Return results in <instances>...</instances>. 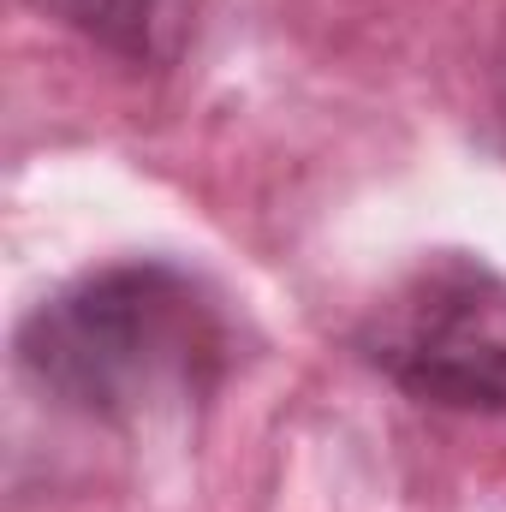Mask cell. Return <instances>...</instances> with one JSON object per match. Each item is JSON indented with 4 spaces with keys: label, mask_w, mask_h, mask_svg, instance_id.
<instances>
[{
    "label": "cell",
    "mask_w": 506,
    "mask_h": 512,
    "mask_svg": "<svg viewBox=\"0 0 506 512\" xmlns=\"http://www.w3.org/2000/svg\"><path fill=\"white\" fill-rule=\"evenodd\" d=\"M233 328L221 298L173 262H114L18 322V370L54 405L131 423L203 399L227 376Z\"/></svg>",
    "instance_id": "obj_1"
},
{
    "label": "cell",
    "mask_w": 506,
    "mask_h": 512,
    "mask_svg": "<svg viewBox=\"0 0 506 512\" xmlns=\"http://www.w3.org/2000/svg\"><path fill=\"white\" fill-rule=\"evenodd\" d=\"M358 346L423 405L506 411V274L465 251L423 256L381 292Z\"/></svg>",
    "instance_id": "obj_2"
},
{
    "label": "cell",
    "mask_w": 506,
    "mask_h": 512,
    "mask_svg": "<svg viewBox=\"0 0 506 512\" xmlns=\"http://www.w3.org/2000/svg\"><path fill=\"white\" fill-rule=\"evenodd\" d=\"M36 12L60 18L84 42L120 54L126 66H173L203 18V0H30Z\"/></svg>",
    "instance_id": "obj_3"
}]
</instances>
